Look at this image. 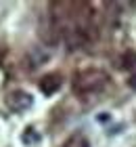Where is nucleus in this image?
<instances>
[{"mask_svg": "<svg viewBox=\"0 0 136 147\" xmlns=\"http://www.w3.org/2000/svg\"><path fill=\"white\" fill-rule=\"evenodd\" d=\"M105 84H107V76H105V71H100V69L84 71L73 80V88L78 92H96V90L103 88Z\"/></svg>", "mask_w": 136, "mask_h": 147, "instance_id": "f257e3e1", "label": "nucleus"}, {"mask_svg": "<svg viewBox=\"0 0 136 147\" xmlns=\"http://www.w3.org/2000/svg\"><path fill=\"white\" fill-rule=\"evenodd\" d=\"M4 103H6V107H9L11 111H25V109H29L31 105H33V97L29 95V92H25V90H13L6 95L4 99Z\"/></svg>", "mask_w": 136, "mask_h": 147, "instance_id": "f03ea898", "label": "nucleus"}, {"mask_svg": "<svg viewBox=\"0 0 136 147\" xmlns=\"http://www.w3.org/2000/svg\"><path fill=\"white\" fill-rule=\"evenodd\" d=\"M61 84H63V78L59 76V74H46V76H42V80L38 82V88L44 92V95H54L59 88H61Z\"/></svg>", "mask_w": 136, "mask_h": 147, "instance_id": "7ed1b4c3", "label": "nucleus"}, {"mask_svg": "<svg viewBox=\"0 0 136 147\" xmlns=\"http://www.w3.org/2000/svg\"><path fill=\"white\" fill-rule=\"evenodd\" d=\"M65 147H90V145H88V141L84 137H73L71 141L65 143Z\"/></svg>", "mask_w": 136, "mask_h": 147, "instance_id": "20e7f679", "label": "nucleus"}, {"mask_svg": "<svg viewBox=\"0 0 136 147\" xmlns=\"http://www.w3.org/2000/svg\"><path fill=\"white\" fill-rule=\"evenodd\" d=\"M136 65V53H132V51H128L126 55H124V67H134Z\"/></svg>", "mask_w": 136, "mask_h": 147, "instance_id": "39448f33", "label": "nucleus"}, {"mask_svg": "<svg viewBox=\"0 0 136 147\" xmlns=\"http://www.w3.org/2000/svg\"><path fill=\"white\" fill-rule=\"evenodd\" d=\"M38 139H40V135H38V132H36V130L31 128V126H29V128H27V132L23 135V141H25V143H36Z\"/></svg>", "mask_w": 136, "mask_h": 147, "instance_id": "423d86ee", "label": "nucleus"}, {"mask_svg": "<svg viewBox=\"0 0 136 147\" xmlns=\"http://www.w3.org/2000/svg\"><path fill=\"white\" fill-rule=\"evenodd\" d=\"M128 84H130V88H132V90H136V74H134L130 80H128Z\"/></svg>", "mask_w": 136, "mask_h": 147, "instance_id": "0eeeda50", "label": "nucleus"}]
</instances>
